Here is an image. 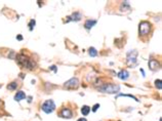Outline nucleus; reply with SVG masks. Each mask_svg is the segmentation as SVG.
Instances as JSON below:
<instances>
[{
    "label": "nucleus",
    "mask_w": 162,
    "mask_h": 121,
    "mask_svg": "<svg viewBox=\"0 0 162 121\" xmlns=\"http://www.w3.org/2000/svg\"><path fill=\"white\" fill-rule=\"evenodd\" d=\"M50 69H51V70L54 71V73H56V71H57V70H56V67H55V66H51V67H50Z\"/></svg>",
    "instance_id": "20"
},
{
    "label": "nucleus",
    "mask_w": 162,
    "mask_h": 121,
    "mask_svg": "<svg viewBox=\"0 0 162 121\" xmlns=\"http://www.w3.org/2000/svg\"><path fill=\"white\" fill-rule=\"evenodd\" d=\"M77 121H87V120H86L85 118H80V119H78Z\"/></svg>",
    "instance_id": "22"
},
{
    "label": "nucleus",
    "mask_w": 162,
    "mask_h": 121,
    "mask_svg": "<svg viewBox=\"0 0 162 121\" xmlns=\"http://www.w3.org/2000/svg\"><path fill=\"white\" fill-rule=\"evenodd\" d=\"M55 109V104L53 100H47L44 102V104L42 105V111L46 114H50L53 113Z\"/></svg>",
    "instance_id": "3"
},
{
    "label": "nucleus",
    "mask_w": 162,
    "mask_h": 121,
    "mask_svg": "<svg viewBox=\"0 0 162 121\" xmlns=\"http://www.w3.org/2000/svg\"><path fill=\"white\" fill-rule=\"evenodd\" d=\"M61 116H62L63 118H68V119H70V118H72L73 114H72V112H71L70 109H63V111L61 112Z\"/></svg>",
    "instance_id": "10"
},
{
    "label": "nucleus",
    "mask_w": 162,
    "mask_h": 121,
    "mask_svg": "<svg viewBox=\"0 0 162 121\" xmlns=\"http://www.w3.org/2000/svg\"><path fill=\"white\" fill-rule=\"evenodd\" d=\"M138 31H139V35H148L151 31V24L148 23V22H142L139 24V28H138Z\"/></svg>",
    "instance_id": "5"
},
{
    "label": "nucleus",
    "mask_w": 162,
    "mask_h": 121,
    "mask_svg": "<svg viewBox=\"0 0 162 121\" xmlns=\"http://www.w3.org/2000/svg\"><path fill=\"white\" fill-rule=\"evenodd\" d=\"M119 96H129V97H131V99H134L135 102H138V100L135 97V96H134V95H131V94H122V93H119L116 97H119Z\"/></svg>",
    "instance_id": "16"
},
{
    "label": "nucleus",
    "mask_w": 162,
    "mask_h": 121,
    "mask_svg": "<svg viewBox=\"0 0 162 121\" xmlns=\"http://www.w3.org/2000/svg\"><path fill=\"white\" fill-rule=\"evenodd\" d=\"M136 57H137V51L136 50H130L127 54L126 64L128 66H134L135 63H136Z\"/></svg>",
    "instance_id": "6"
},
{
    "label": "nucleus",
    "mask_w": 162,
    "mask_h": 121,
    "mask_svg": "<svg viewBox=\"0 0 162 121\" xmlns=\"http://www.w3.org/2000/svg\"><path fill=\"white\" fill-rule=\"evenodd\" d=\"M149 68L152 71H157L160 68V64L158 63V61L156 60H150L149 61Z\"/></svg>",
    "instance_id": "8"
},
{
    "label": "nucleus",
    "mask_w": 162,
    "mask_h": 121,
    "mask_svg": "<svg viewBox=\"0 0 162 121\" xmlns=\"http://www.w3.org/2000/svg\"><path fill=\"white\" fill-rule=\"evenodd\" d=\"M97 24V21L95 20H87L84 24V27L87 29V30H90L94 25Z\"/></svg>",
    "instance_id": "11"
},
{
    "label": "nucleus",
    "mask_w": 162,
    "mask_h": 121,
    "mask_svg": "<svg viewBox=\"0 0 162 121\" xmlns=\"http://www.w3.org/2000/svg\"><path fill=\"white\" fill-rule=\"evenodd\" d=\"M141 72H142V74L145 76V72H144V70H143V69H141Z\"/></svg>",
    "instance_id": "23"
},
{
    "label": "nucleus",
    "mask_w": 162,
    "mask_h": 121,
    "mask_svg": "<svg viewBox=\"0 0 162 121\" xmlns=\"http://www.w3.org/2000/svg\"><path fill=\"white\" fill-rule=\"evenodd\" d=\"M82 19V14L80 12H74L72 16L67 18V22H79Z\"/></svg>",
    "instance_id": "7"
},
{
    "label": "nucleus",
    "mask_w": 162,
    "mask_h": 121,
    "mask_svg": "<svg viewBox=\"0 0 162 121\" xmlns=\"http://www.w3.org/2000/svg\"><path fill=\"white\" fill-rule=\"evenodd\" d=\"M17 39H18V40H23L22 35H21V34H20V35H18V36H17Z\"/></svg>",
    "instance_id": "21"
},
{
    "label": "nucleus",
    "mask_w": 162,
    "mask_h": 121,
    "mask_svg": "<svg viewBox=\"0 0 162 121\" xmlns=\"http://www.w3.org/2000/svg\"><path fill=\"white\" fill-rule=\"evenodd\" d=\"M99 90L105 93H117L120 90V86L116 84H104L99 88Z\"/></svg>",
    "instance_id": "2"
},
{
    "label": "nucleus",
    "mask_w": 162,
    "mask_h": 121,
    "mask_svg": "<svg viewBox=\"0 0 162 121\" xmlns=\"http://www.w3.org/2000/svg\"><path fill=\"white\" fill-rule=\"evenodd\" d=\"M79 86V80L77 78H71L67 82H65L64 87L67 89H76Z\"/></svg>",
    "instance_id": "4"
},
{
    "label": "nucleus",
    "mask_w": 162,
    "mask_h": 121,
    "mask_svg": "<svg viewBox=\"0 0 162 121\" xmlns=\"http://www.w3.org/2000/svg\"><path fill=\"white\" fill-rule=\"evenodd\" d=\"M0 87H1V85H0Z\"/></svg>",
    "instance_id": "24"
},
{
    "label": "nucleus",
    "mask_w": 162,
    "mask_h": 121,
    "mask_svg": "<svg viewBox=\"0 0 162 121\" xmlns=\"http://www.w3.org/2000/svg\"><path fill=\"white\" fill-rule=\"evenodd\" d=\"M35 25H36V22H35V20H31L30 21V23H29V29H30V31H33V29H34V27H35Z\"/></svg>",
    "instance_id": "17"
},
{
    "label": "nucleus",
    "mask_w": 162,
    "mask_h": 121,
    "mask_svg": "<svg viewBox=\"0 0 162 121\" xmlns=\"http://www.w3.org/2000/svg\"><path fill=\"white\" fill-rule=\"evenodd\" d=\"M99 108H100V104H95V105L92 107V109H91V110H92V112H97Z\"/></svg>",
    "instance_id": "19"
},
{
    "label": "nucleus",
    "mask_w": 162,
    "mask_h": 121,
    "mask_svg": "<svg viewBox=\"0 0 162 121\" xmlns=\"http://www.w3.org/2000/svg\"><path fill=\"white\" fill-rule=\"evenodd\" d=\"M17 87H18V83H17V82H11V83L7 86V88H8L9 90H14Z\"/></svg>",
    "instance_id": "15"
},
{
    "label": "nucleus",
    "mask_w": 162,
    "mask_h": 121,
    "mask_svg": "<svg viewBox=\"0 0 162 121\" xmlns=\"http://www.w3.org/2000/svg\"><path fill=\"white\" fill-rule=\"evenodd\" d=\"M24 99H26V94L24 91H18L14 95V101H17V102H20Z\"/></svg>",
    "instance_id": "12"
},
{
    "label": "nucleus",
    "mask_w": 162,
    "mask_h": 121,
    "mask_svg": "<svg viewBox=\"0 0 162 121\" xmlns=\"http://www.w3.org/2000/svg\"><path fill=\"white\" fill-rule=\"evenodd\" d=\"M90 107H88V106H83L82 108H81V113L83 114V116H87L88 114H89V112H90Z\"/></svg>",
    "instance_id": "13"
},
{
    "label": "nucleus",
    "mask_w": 162,
    "mask_h": 121,
    "mask_svg": "<svg viewBox=\"0 0 162 121\" xmlns=\"http://www.w3.org/2000/svg\"><path fill=\"white\" fill-rule=\"evenodd\" d=\"M17 62L20 66H22L24 68H28V69H33L34 66H35L34 62L31 61L30 59H28L27 57L24 56V55H19L17 57Z\"/></svg>",
    "instance_id": "1"
},
{
    "label": "nucleus",
    "mask_w": 162,
    "mask_h": 121,
    "mask_svg": "<svg viewBox=\"0 0 162 121\" xmlns=\"http://www.w3.org/2000/svg\"><path fill=\"white\" fill-rule=\"evenodd\" d=\"M128 77H129V73L127 70H122L118 73V78L121 80H127Z\"/></svg>",
    "instance_id": "9"
},
{
    "label": "nucleus",
    "mask_w": 162,
    "mask_h": 121,
    "mask_svg": "<svg viewBox=\"0 0 162 121\" xmlns=\"http://www.w3.org/2000/svg\"><path fill=\"white\" fill-rule=\"evenodd\" d=\"M88 54H89V56L92 57V58H94V57L98 56V51H97V49H95L94 47H90L89 50H88Z\"/></svg>",
    "instance_id": "14"
},
{
    "label": "nucleus",
    "mask_w": 162,
    "mask_h": 121,
    "mask_svg": "<svg viewBox=\"0 0 162 121\" xmlns=\"http://www.w3.org/2000/svg\"><path fill=\"white\" fill-rule=\"evenodd\" d=\"M155 86H156L158 89H161L162 88V81L160 79H157V80L155 81Z\"/></svg>",
    "instance_id": "18"
}]
</instances>
